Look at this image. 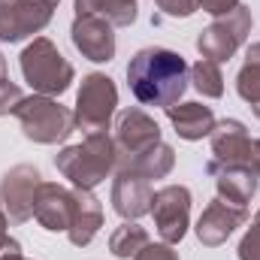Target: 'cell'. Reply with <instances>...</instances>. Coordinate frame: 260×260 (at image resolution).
<instances>
[{
  "instance_id": "6da1fadb",
  "label": "cell",
  "mask_w": 260,
  "mask_h": 260,
  "mask_svg": "<svg viewBox=\"0 0 260 260\" xmlns=\"http://www.w3.org/2000/svg\"><path fill=\"white\" fill-rule=\"evenodd\" d=\"M188 82H191V67L173 49H160V46L139 49L127 64L130 94L142 106H160V109L176 106Z\"/></svg>"
},
{
  "instance_id": "7a4b0ae2",
  "label": "cell",
  "mask_w": 260,
  "mask_h": 260,
  "mask_svg": "<svg viewBox=\"0 0 260 260\" xmlns=\"http://www.w3.org/2000/svg\"><path fill=\"white\" fill-rule=\"evenodd\" d=\"M55 167L73 182V188L94 191L115 170V139L109 133H88L85 142L67 145L61 154H55Z\"/></svg>"
},
{
  "instance_id": "3957f363",
  "label": "cell",
  "mask_w": 260,
  "mask_h": 260,
  "mask_svg": "<svg viewBox=\"0 0 260 260\" xmlns=\"http://www.w3.org/2000/svg\"><path fill=\"white\" fill-rule=\"evenodd\" d=\"M21 76L34 88V94L58 97L76 79V70L58 52V46L46 37H34V43L21 52Z\"/></svg>"
},
{
  "instance_id": "277c9868",
  "label": "cell",
  "mask_w": 260,
  "mask_h": 260,
  "mask_svg": "<svg viewBox=\"0 0 260 260\" xmlns=\"http://www.w3.org/2000/svg\"><path fill=\"white\" fill-rule=\"evenodd\" d=\"M12 115L18 118L24 136L30 142H40V145H58L76 130L73 112L61 106L55 97H46V94L21 97V103L15 106Z\"/></svg>"
},
{
  "instance_id": "5b68a950",
  "label": "cell",
  "mask_w": 260,
  "mask_h": 260,
  "mask_svg": "<svg viewBox=\"0 0 260 260\" xmlns=\"http://www.w3.org/2000/svg\"><path fill=\"white\" fill-rule=\"evenodd\" d=\"M115 106H118L115 82L106 73H88L79 85V94H76V109H73L76 127L85 130V136L106 133L112 115H115Z\"/></svg>"
},
{
  "instance_id": "8992f818",
  "label": "cell",
  "mask_w": 260,
  "mask_h": 260,
  "mask_svg": "<svg viewBox=\"0 0 260 260\" xmlns=\"http://www.w3.org/2000/svg\"><path fill=\"white\" fill-rule=\"evenodd\" d=\"M248 34H251V9L239 3L227 15H218L206 30H200L197 52L215 64H224L245 46Z\"/></svg>"
},
{
  "instance_id": "52a82bcc",
  "label": "cell",
  "mask_w": 260,
  "mask_h": 260,
  "mask_svg": "<svg viewBox=\"0 0 260 260\" xmlns=\"http://www.w3.org/2000/svg\"><path fill=\"white\" fill-rule=\"evenodd\" d=\"M151 218L157 236L167 245H179L191 224V191L185 185H167L151 197Z\"/></svg>"
},
{
  "instance_id": "ba28073f",
  "label": "cell",
  "mask_w": 260,
  "mask_h": 260,
  "mask_svg": "<svg viewBox=\"0 0 260 260\" xmlns=\"http://www.w3.org/2000/svg\"><path fill=\"white\" fill-rule=\"evenodd\" d=\"M55 0H3L0 3V40L3 43H21L34 34H40L52 15Z\"/></svg>"
},
{
  "instance_id": "9c48e42d",
  "label": "cell",
  "mask_w": 260,
  "mask_h": 260,
  "mask_svg": "<svg viewBox=\"0 0 260 260\" xmlns=\"http://www.w3.org/2000/svg\"><path fill=\"white\" fill-rule=\"evenodd\" d=\"M112 139H115V167L130 160V157H136V154H142V151H148L151 145L164 142L157 121L151 115H145L142 109H136V106L118 112Z\"/></svg>"
},
{
  "instance_id": "30bf717a",
  "label": "cell",
  "mask_w": 260,
  "mask_h": 260,
  "mask_svg": "<svg viewBox=\"0 0 260 260\" xmlns=\"http://www.w3.org/2000/svg\"><path fill=\"white\" fill-rule=\"evenodd\" d=\"M40 182H43V176L30 164H18L3 176V182H0V209L6 212L9 221L24 224V221L34 218V194H37Z\"/></svg>"
},
{
  "instance_id": "8fae6325",
  "label": "cell",
  "mask_w": 260,
  "mask_h": 260,
  "mask_svg": "<svg viewBox=\"0 0 260 260\" xmlns=\"http://www.w3.org/2000/svg\"><path fill=\"white\" fill-rule=\"evenodd\" d=\"M76 215V188L70 191L58 182H40L34 194V218L49 233H67Z\"/></svg>"
},
{
  "instance_id": "7c38bea8",
  "label": "cell",
  "mask_w": 260,
  "mask_h": 260,
  "mask_svg": "<svg viewBox=\"0 0 260 260\" xmlns=\"http://www.w3.org/2000/svg\"><path fill=\"white\" fill-rule=\"evenodd\" d=\"M115 27L100 15H76L70 37L73 46L94 64H109L115 58Z\"/></svg>"
},
{
  "instance_id": "4fadbf2b",
  "label": "cell",
  "mask_w": 260,
  "mask_h": 260,
  "mask_svg": "<svg viewBox=\"0 0 260 260\" xmlns=\"http://www.w3.org/2000/svg\"><path fill=\"white\" fill-rule=\"evenodd\" d=\"M245 221H248V209H245V206H233V203L215 197V200L203 209V215H200V221H197V239H200L203 245H209V248H218V245H224V242L233 236V230L242 227Z\"/></svg>"
},
{
  "instance_id": "5bb4252c",
  "label": "cell",
  "mask_w": 260,
  "mask_h": 260,
  "mask_svg": "<svg viewBox=\"0 0 260 260\" xmlns=\"http://www.w3.org/2000/svg\"><path fill=\"white\" fill-rule=\"evenodd\" d=\"M209 142H212V160L215 167H230V164H242V167H251V136L242 121L236 118H224V121H215V127L209 133Z\"/></svg>"
},
{
  "instance_id": "9a60e30c",
  "label": "cell",
  "mask_w": 260,
  "mask_h": 260,
  "mask_svg": "<svg viewBox=\"0 0 260 260\" xmlns=\"http://www.w3.org/2000/svg\"><path fill=\"white\" fill-rule=\"evenodd\" d=\"M151 197L154 188L148 179L133 176V173H115L112 182V209L124 218V221H136L142 215L151 212Z\"/></svg>"
},
{
  "instance_id": "2e32d148",
  "label": "cell",
  "mask_w": 260,
  "mask_h": 260,
  "mask_svg": "<svg viewBox=\"0 0 260 260\" xmlns=\"http://www.w3.org/2000/svg\"><path fill=\"white\" fill-rule=\"evenodd\" d=\"M206 173L215 176V188L218 197L233 203V206H248L251 197L257 194V173L251 167H242V164H230V167H215V164H206Z\"/></svg>"
},
{
  "instance_id": "e0dca14e",
  "label": "cell",
  "mask_w": 260,
  "mask_h": 260,
  "mask_svg": "<svg viewBox=\"0 0 260 260\" xmlns=\"http://www.w3.org/2000/svg\"><path fill=\"white\" fill-rule=\"evenodd\" d=\"M100 227H103V206H100V200L91 191H79L76 188V215H73V224L67 230L70 242L76 248H85V245L94 242Z\"/></svg>"
},
{
  "instance_id": "ac0fdd59",
  "label": "cell",
  "mask_w": 260,
  "mask_h": 260,
  "mask_svg": "<svg viewBox=\"0 0 260 260\" xmlns=\"http://www.w3.org/2000/svg\"><path fill=\"white\" fill-rule=\"evenodd\" d=\"M167 118H170V124L176 127V133L182 136V139H188V142H197V139H203V136H209L212 127H215V112L209 109V106H203V103H176V106H170L167 109Z\"/></svg>"
},
{
  "instance_id": "d6986e66",
  "label": "cell",
  "mask_w": 260,
  "mask_h": 260,
  "mask_svg": "<svg viewBox=\"0 0 260 260\" xmlns=\"http://www.w3.org/2000/svg\"><path fill=\"white\" fill-rule=\"evenodd\" d=\"M173 167H176V151H173V145L157 142V145H151L148 151H142V154L124 160V164H118L115 173H133V176H142V179L151 182V179L170 176Z\"/></svg>"
},
{
  "instance_id": "ffe728a7",
  "label": "cell",
  "mask_w": 260,
  "mask_h": 260,
  "mask_svg": "<svg viewBox=\"0 0 260 260\" xmlns=\"http://www.w3.org/2000/svg\"><path fill=\"white\" fill-rule=\"evenodd\" d=\"M76 15H100L112 27H130L139 15L136 0H76Z\"/></svg>"
},
{
  "instance_id": "44dd1931",
  "label": "cell",
  "mask_w": 260,
  "mask_h": 260,
  "mask_svg": "<svg viewBox=\"0 0 260 260\" xmlns=\"http://www.w3.org/2000/svg\"><path fill=\"white\" fill-rule=\"evenodd\" d=\"M148 242H151V239H148L145 227H139L136 221H124V224L115 227V233L109 236V251L118 260H130V257H136Z\"/></svg>"
},
{
  "instance_id": "7402d4cb",
  "label": "cell",
  "mask_w": 260,
  "mask_h": 260,
  "mask_svg": "<svg viewBox=\"0 0 260 260\" xmlns=\"http://www.w3.org/2000/svg\"><path fill=\"white\" fill-rule=\"evenodd\" d=\"M191 85L203 97L209 100H218L224 94V76H221V64L209 61V58H200L194 67H191Z\"/></svg>"
},
{
  "instance_id": "603a6c76",
  "label": "cell",
  "mask_w": 260,
  "mask_h": 260,
  "mask_svg": "<svg viewBox=\"0 0 260 260\" xmlns=\"http://www.w3.org/2000/svg\"><path fill=\"white\" fill-rule=\"evenodd\" d=\"M236 91L251 106L254 118H260V64L257 61H245V67L236 76Z\"/></svg>"
},
{
  "instance_id": "cb8c5ba5",
  "label": "cell",
  "mask_w": 260,
  "mask_h": 260,
  "mask_svg": "<svg viewBox=\"0 0 260 260\" xmlns=\"http://www.w3.org/2000/svg\"><path fill=\"white\" fill-rule=\"evenodd\" d=\"M157 3V9L164 12V15H170V18H188V15H194L197 9V0H154Z\"/></svg>"
},
{
  "instance_id": "d4e9b609",
  "label": "cell",
  "mask_w": 260,
  "mask_h": 260,
  "mask_svg": "<svg viewBox=\"0 0 260 260\" xmlns=\"http://www.w3.org/2000/svg\"><path fill=\"white\" fill-rule=\"evenodd\" d=\"M21 88L15 85V82H0V115H12L15 112V106L21 103Z\"/></svg>"
},
{
  "instance_id": "484cf974",
  "label": "cell",
  "mask_w": 260,
  "mask_h": 260,
  "mask_svg": "<svg viewBox=\"0 0 260 260\" xmlns=\"http://www.w3.org/2000/svg\"><path fill=\"white\" fill-rule=\"evenodd\" d=\"M239 260H260V224H251L239 242Z\"/></svg>"
},
{
  "instance_id": "4316f807",
  "label": "cell",
  "mask_w": 260,
  "mask_h": 260,
  "mask_svg": "<svg viewBox=\"0 0 260 260\" xmlns=\"http://www.w3.org/2000/svg\"><path fill=\"white\" fill-rule=\"evenodd\" d=\"M133 260H179V254H176L173 245H167V242H157V245L148 242Z\"/></svg>"
},
{
  "instance_id": "83f0119b",
  "label": "cell",
  "mask_w": 260,
  "mask_h": 260,
  "mask_svg": "<svg viewBox=\"0 0 260 260\" xmlns=\"http://www.w3.org/2000/svg\"><path fill=\"white\" fill-rule=\"evenodd\" d=\"M197 6L203 9V12H209V15H227L230 9H236L239 6V0H197Z\"/></svg>"
},
{
  "instance_id": "f1b7e54d",
  "label": "cell",
  "mask_w": 260,
  "mask_h": 260,
  "mask_svg": "<svg viewBox=\"0 0 260 260\" xmlns=\"http://www.w3.org/2000/svg\"><path fill=\"white\" fill-rule=\"evenodd\" d=\"M0 260H24V254H21V245H18L15 239H9V242H6V248L0 251Z\"/></svg>"
},
{
  "instance_id": "f546056e",
  "label": "cell",
  "mask_w": 260,
  "mask_h": 260,
  "mask_svg": "<svg viewBox=\"0 0 260 260\" xmlns=\"http://www.w3.org/2000/svg\"><path fill=\"white\" fill-rule=\"evenodd\" d=\"M6 224H9V218H6V212L0 209V251L6 248V242H9V233H6Z\"/></svg>"
},
{
  "instance_id": "4dcf8cb0",
  "label": "cell",
  "mask_w": 260,
  "mask_h": 260,
  "mask_svg": "<svg viewBox=\"0 0 260 260\" xmlns=\"http://www.w3.org/2000/svg\"><path fill=\"white\" fill-rule=\"evenodd\" d=\"M251 170L257 173V179H260V136L254 139V145H251Z\"/></svg>"
},
{
  "instance_id": "1f68e13d",
  "label": "cell",
  "mask_w": 260,
  "mask_h": 260,
  "mask_svg": "<svg viewBox=\"0 0 260 260\" xmlns=\"http://www.w3.org/2000/svg\"><path fill=\"white\" fill-rule=\"evenodd\" d=\"M245 61H257V64H260V43L248 46V52H245Z\"/></svg>"
},
{
  "instance_id": "d6a6232c",
  "label": "cell",
  "mask_w": 260,
  "mask_h": 260,
  "mask_svg": "<svg viewBox=\"0 0 260 260\" xmlns=\"http://www.w3.org/2000/svg\"><path fill=\"white\" fill-rule=\"evenodd\" d=\"M9 79V73H6V58H3V52H0V82H6Z\"/></svg>"
},
{
  "instance_id": "836d02e7",
  "label": "cell",
  "mask_w": 260,
  "mask_h": 260,
  "mask_svg": "<svg viewBox=\"0 0 260 260\" xmlns=\"http://www.w3.org/2000/svg\"><path fill=\"white\" fill-rule=\"evenodd\" d=\"M254 224H260V212H257V215H254Z\"/></svg>"
},
{
  "instance_id": "e575fe53",
  "label": "cell",
  "mask_w": 260,
  "mask_h": 260,
  "mask_svg": "<svg viewBox=\"0 0 260 260\" xmlns=\"http://www.w3.org/2000/svg\"><path fill=\"white\" fill-rule=\"evenodd\" d=\"M0 3H3V0H0Z\"/></svg>"
},
{
  "instance_id": "d590c367",
  "label": "cell",
  "mask_w": 260,
  "mask_h": 260,
  "mask_svg": "<svg viewBox=\"0 0 260 260\" xmlns=\"http://www.w3.org/2000/svg\"><path fill=\"white\" fill-rule=\"evenodd\" d=\"M55 3H58V0H55Z\"/></svg>"
}]
</instances>
